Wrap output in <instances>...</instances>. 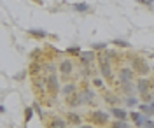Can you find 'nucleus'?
<instances>
[{
	"label": "nucleus",
	"instance_id": "obj_21",
	"mask_svg": "<svg viewBox=\"0 0 154 128\" xmlns=\"http://www.w3.org/2000/svg\"><path fill=\"white\" fill-rule=\"evenodd\" d=\"M32 116H33V105L32 107H25V121L23 123H25L26 128H28V123L32 121Z\"/></svg>",
	"mask_w": 154,
	"mask_h": 128
},
{
	"label": "nucleus",
	"instance_id": "obj_2",
	"mask_svg": "<svg viewBox=\"0 0 154 128\" xmlns=\"http://www.w3.org/2000/svg\"><path fill=\"white\" fill-rule=\"evenodd\" d=\"M88 121L93 123V125H100V126H105L109 125V114L105 111H100V109H95L88 114Z\"/></svg>",
	"mask_w": 154,
	"mask_h": 128
},
{
	"label": "nucleus",
	"instance_id": "obj_30",
	"mask_svg": "<svg viewBox=\"0 0 154 128\" xmlns=\"http://www.w3.org/2000/svg\"><path fill=\"white\" fill-rule=\"evenodd\" d=\"M93 84H95L96 88H103V79L95 77V79H93Z\"/></svg>",
	"mask_w": 154,
	"mask_h": 128
},
{
	"label": "nucleus",
	"instance_id": "obj_16",
	"mask_svg": "<svg viewBox=\"0 0 154 128\" xmlns=\"http://www.w3.org/2000/svg\"><path fill=\"white\" fill-rule=\"evenodd\" d=\"M67 123H72V125H77V126H81L82 125V118L75 114V112H68L67 114Z\"/></svg>",
	"mask_w": 154,
	"mask_h": 128
},
{
	"label": "nucleus",
	"instance_id": "obj_4",
	"mask_svg": "<svg viewBox=\"0 0 154 128\" xmlns=\"http://www.w3.org/2000/svg\"><path fill=\"white\" fill-rule=\"evenodd\" d=\"M74 69H75V65H74L72 60H63V61L58 65V70H60V74H61V77L63 79L70 77V74L74 72Z\"/></svg>",
	"mask_w": 154,
	"mask_h": 128
},
{
	"label": "nucleus",
	"instance_id": "obj_17",
	"mask_svg": "<svg viewBox=\"0 0 154 128\" xmlns=\"http://www.w3.org/2000/svg\"><path fill=\"white\" fill-rule=\"evenodd\" d=\"M138 111L142 112V114H145L147 118H152L154 116V109L149 105V104H138Z\"/></svg>",
	"mask_w": 154,
	"mask_h": 128
},
{
	"label": "nucleus",
	"instance_id": "obj_15",
	"mask_svg": "<svg viewBox=\"0 0 154 128\" xmlns=\"http://www.w3.org/2000/svg\"><path fill=\"white\" fill-rule=\"evenodd\" d=\"M28 72H30V76H32V77H35V76H38V74L42 72V65H40L38 61H32V63H30V67H28Z\"/></svg>",
	"mask_w": 154,
	"mask_h": 128
},
{
	"label": "nucleus",
	"instance_id": "obj_35",
	"mask_svg": "<svg viewBox=\"0 0 154 128\" xmlns=\"http://www.w3.org/2000/svg\"><path fill=\"white\" fill-rule=\"evenodd\" d=\"M32 2H35V4H38V5H44V0H32Z\"/></svg>",
	"mask_w": 154,
	"mask_h": 128
},
{
	"label": "nucleus",
	"instance_id": "obj_22",
	"mask_svg": "<svg viewBox=\"0 0 154 128\" xmlns=\"http://www.w3.org/2000/svg\"><path fill=\"white\" fill-rule=\"evenodd\" d=\"M107 49V44L105 42H95L93 46H91V51H95V53H102V51Z\"/></svg>",
	"mask_w": 154,
	"mask_h": 128
},
{
	"label": "nucleus",
	"instance_id": "obj_9",
	"mask_svg": "<svg viewBox=\"0 0 154 128\" xmlns=\"http://www.w3.org/2000/svg\"><path fill=\"white\" fill-rule=\"evenodd\" d=\"M79 98H81V104H91L95 100V91L89 88H84L82 91H79Z\"/></svg>",
	"mask_w": 154,
	"mask_h": 128
},
{
	"label": "nucleus",
	"instance_id": "obj_19",
	"mask_svg": "<svg viewBox=\"0 0 154 128\" xmlns=\"http://www.w3.org/2000/svg\"><path fill=\"white\" fill-rule=\"evenodd\" d=\"M75 91H77V86L74 84V83H67V84L61 88V93H63L65 97H70V95H72V93H75Z\"/></svg>",
	"mask_w": 154,
	"mask_h": 128
},
{
	"label": "nucleus",
	"instance_id": "obj_10",
	"mask_svg": "<svg viewBox=\"0 0 154 128\" xmlns=\"http://www.w3.org/2000/svg\"><path fill=\"white\" fill-rule=\"evenodd\" d=\"M79 58H81V61H82V65L86 67V65H91V63L95 61L96 53H95V51H82Z\"/></svg>",
	"mask_w": 154,
	"mask_h": 128
},
{
	"label": "nucleus",
	"instance_id": "obj_3",
	"mask_svg": "<svg viewBox=\"0 0 154 128\" xmlns=\"http://www.w3.org/2000/svg\"><path fill=\"white\" fill-rule=\"evenodd\" d=\"M46 91H48L51 97H56L58 95V91H60V81H58L56 74L48 76V81H46Z\"/></svg>",
	"mask_w": 154,
	"mask_h": 128
},
{
	"label": "nucleus",
	"instance_id": "obj_37",
	"mask_svg": "<svg viewBox=\"0 0 154 128\" xmlns=\"http://www.w3.org/2000/svg\"><path fill=\"white\" fill-rule=\"evenodd\" d=\"M149 105H151V107H152V109H154V100H152V102H151V104H149Z\"/></svg>",
	"mask_w": 154,
	"mask_h": 128
},
{
	"label": "nucleus",
	"instance_id": "obj_11",
	"mask_svg": "<svg viewBox=\"0 0 154 128\" xmlns=\"http://www.w3.org/2000/svg\"><path fill=\"white\" fill-rule=\"evenodd\" d=\"M49 128H67V119L60 118V116H53L51 121H48Z\"/></svg>",
	"mask_w": 154,
	"mask_h": 128
},
{
	"label": "nucleus",
	"instance_id": "obj_5",
	"mask_svg": "<svg viewBox=\"0 0 154 128\" xmlns=\"http://www.w3.org/2000/svg\"><path fill=\"white\" fill-rule=\"evenodd\" d=\"M135 76H137V74L131 70V67H121L119 72H117L119 83H131V81L135 79Z\"/></svg>",
	"mask_w": 154,
	"mask_h": 128
},
{
	"label": "nucleus",
	"instance_id": "obj_24",
	"mask_svg": "<svg viewBox=\"0 0 154 128\" xmlns=\"http://www.w3.org/2000/svg\"><path fill=\"white\" fill-rule=\"evenodd\" d=\"M110 128H130V125H128V121H117V119H114V123L110 125Z\"/></svg>",
	"mask_w": 154,
	"mask_h": 128
},
{
	"label": "nucleus",
	"instance_id": "obj_7",
	"mask_svg": "<svg viewBox=\"0 0 154 128\" xmlns=\"http://www.w3.org/2000/svg\"><path fill=\"white\" fill-rule=\"evenodd\" d=\"M109 114H110V116H114V119H117V121H126L128 116H130V114H128V111H126L125 107H117V105L109 109Z\"/></svg>",
	"mask_w": 154,
	"mask_h": 128
},
{
	"label": "nucleus",
	"instance_id": "obj_32",
	"mask_svg": "<svg viewBox=\"0 0 154 128\" xmlns=\"http://www.w3.org/2000/svg\"><path fill=\"white\" fill-rule=\"evenodd\" d=\"M144 128H154V119L152 118L147 119V121H145V125H144Z\"/></svg>",
	"mask_w": 154,
	"mask_h": 128
},
{
	"label": "nucleus",
	"instance_id": "obj_20",
	"mask_svg": "<svg viewBox=\"0 0 154 128\" xmlns=\"http://www.w3.org/2000/svg\"><path fill=\"white\" fill-rule=\"evenodd\" d=\"M112 44H114L116 48H121V49H128V48H131V44L125 39H114L112 40Z\"/></svg>",
	"mask_w": 154,
	"mask_h": 128
},
{
	"label": "nucleus",
	"instance_id": "obj_34",
	"mask_svg": "<svg viewBox=\"0 0 154 128\" xmlns=\"http://www.w3.org/2000/svg\"><path fill=\"white\" fill-rule=\"evenodd\" d=\"M5 111H7L5 105H2V104H0V114H5Z\"/></svg>",
	"mask_w": 154,
	"mask_h": 128
},
{
	"label": "nucleus",
	"instance_id": "obj_18",
	"mask_svg": "<svg viewBox=\"0 0 154 128\" xmlns=\"http://www.w3.org/2000/svg\"><path fill=\"white\" fill-rule=\"evenodd\" d=\"M72 9L75 11V12H88L91 7H89V4H86V2H77V4H72Z\"/></svg>",
	"mask_w": 154,
	"mask_h": 128
},
{
	"label": "nucleus",
	"instance_id": "obj_14",
	"mask_svg": "<svg viewBox=\"0 0 154 128\" xmlns=\"http://www.w3.org/2000/svg\"><path fill=\"white\" fill-rule=\"evenodd\" d=\"M67 104H68V107L82 105V104H81V98H79V91H75V93H72L70 97H67Z\"/></svg>",
	"mask_w": 154,
	"mask_h": 128
},
{
	"label": "nucleus",
	"instance_id": "obj_28",
	"mask_svg": "<svg viewBox=\"0 0 154 128\" xmlns=\"http://www.w3.org/2000/svg\"><path fill=\"white\" fill-rule=\"evenodd\" d=\"M103 53H105V56L109 60H112V58H116V56H117V51H116V49H105Z\"/></svg>",
	"mask_w": 154,
	"mask_h": 128
},
{
	"label": "nucleus",
	"instance_id": "obj_27",
	"mask_svg": "<svg viewBox=\"0 0 154 128\" xmlns=\"http://www.w3.org/2000/svg\"><path fill=\"white\" fill-rule=\"evenodd\" d=\"M154 100L152 93H145V95H142V104H151Z\"/></svg>",
	"mask_w": 154,
	"mask_h": 128
},
{
	"label": "nucleus",
	"instance_id": "obj_33",
	"mask_svg": "<svg viewBox=\"0 0 154 128\" xmlns=\"http://www.w3.org/2000/svg\"><path fill=\"white\" fill-rule=\"evenodd\" d=\"M26 76V72H19L18 76H14V79H18V81H23V77Z\"/></svg>",
	"mask_w": 154,
	"mask_h": 128
},
{
	"label": "nucleus",
	"instance_id": "obj_29",
	"mask_svg": "<svg viewBox=\"0 0 154 128\" xmlns=\"http://www.w3.org/2000/svg\"><path fill=\"white\" fill-rule=\"evenodd\" d=\"M33 111H35L38 116L44 119V112H42V109H40V104H38V102H35V104H33Z\"/></svg>",
	"mask_w": 154,
	"mask_h": 128
},
{
	"label": "nucleus",
	"instance_id": "obj_8",
	"mask_svg": "<svg viewBox=\"0 0 154 128\" xmlns=\"http://www.w3.org/2000/svg\"><path fill=\"white\" fill-rule=\"evenodd\" d=\"M130 118H131V121L135 123V126L137 128H144L145 121L149 119L145 114H142L140 111H133V112H130Z\"/></svg>",
	"mask_w": 154,
	"mask_h": 128
},
{
	"label": "nucleus",
	"instance_id": "obj_36",
	"mask_svg": "<svg viewBox=\"0 0 154 128\" xmlns=\"http://www.w3.org/2000/svg\"><path fill=\"white\" fill-rule=\"evenodd\" d=\"M79 128H91V125H81Z\"/></svg>",
	"mask_w": 154,
	"mask_h": 128
},
{
	"label": "nucleus",
	"instance_id": "obj_31",
	"mask_svg": "<svg viewBox=\"0 0 154 128\" xmlns=\"http://www.w3.org/2000/svg\"><path fill=\"white\" fill-rule=\"evenodd\" d=\"M138 4H142V5H147V7H152L154 5V0H137Z\"/></svg>",
	"mask_w": 154,
	"mask_h": 128
},
{
	"label": "nucleus",
	"instance_id": "obj_25",
	"mask_svg": "<svg viewBox=\"0 0 154 128\" xmlns=\"http://www.w3.org/2000/svg\"><path fill=\"white\" fill-rule=\"evenodd\" d=\"M125 104H126V107H135L138 104V100H137V97H126Z\"/></svg>",
	"mask_w": 154,
	"mask_h": 128
},
{
	"label": "nucleus",
	"instance_id": "obj_23",
	"mask_svg": "<svg viewBox=\"0 0 154 128\" xmlns=\"http://www.w3.org/2000/svg\"><path fill=\"white\" fill-rule=\"evenodd\" d=\"M65 53H67V55H72V56H81L82 51H81V48H77V46H70V48L65 49Z\"/></svg>",
	"mask_w": 154,
	"mask_h": 128
},
{
	"label": "nucleus",
	"instance_id": "obj_1",
	"mask_svg": "<svg viewBox=\"0 0 154 128\" xmlns=\"http://www.w3.org/2000/svg\"><path fill=\"white\" fill-rule=\"evenodd\" d=\"M130 67H131V70H133L135 74H138V76H147V74L151 72L149 63H147L142 56H131V58H130Z\"/></svg>",
	"mask_w": 154,
	"mask_h": 128
},
{
	"label": "nucleus",
	"instance_id": "obj_12",
	"mask_svg": "<svg viewBox=\"0 0 154 128\" xmlns=\"http://www.w3.org/2000/svg\"><path fill=\"white\" fill-rule=\"evenodd\" d=\"M26 33H28L30 37H33V39H46L48 37V32L42 28H28Z\"/></svg>",
	"mask_w": 154,
	"mask_h": 128
},
{
	"label": "nucleus",
	"instance_id": "obj_6",
	"mask_svg": "<svg viewBox=\"0 0 154 128\" xmlns=\"http://www.w3.org/2000/svg\"><path fill=\"white\" fill-rule=\"evenodd\" d=\"M135 88H137V91H138V93H142V95H145V93H151L152 81H151V79H147V77H140V79H137Z\"/></svg>",
	"mask_w": 154,
	"mask_h": 128
},
{
	"label": "nucleus",
	"instance_id": "obj_13",
	"mask_svg": "<svg viewBox=\"0 0 154 128\" xmlns=\"http://www.w3.org/2000/svg\"><path fill=\"white\" fill-rule=\"evenodd\" d=\"M121 91H123V93H126V97H135V91H137V88H135L131 83H121Z\"/></svg>",
	"mask_w": 154,
	"mask_h": 128
},
{
	"label": "nucleus",
	"instance_id": "obj_26",
	"mask_svg": "<svg viewBox=\"0 0 154 128\" xmlns=\"http://www.w3.org/2000/svg\"><path fill=\"white\" fill-rule=\"evenodd\" d=\"M105 100L109 102V104H112V107H116V104H119V98H117L116 95H109V93H107V95H105Z\"/></svg>",
	"mask_w": 154,
	"mask_h": 128
}]
</instances>
